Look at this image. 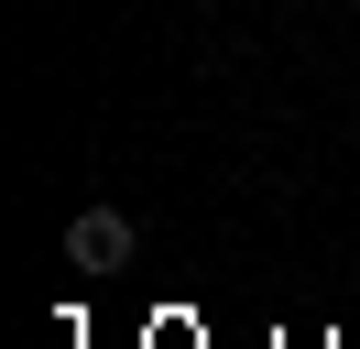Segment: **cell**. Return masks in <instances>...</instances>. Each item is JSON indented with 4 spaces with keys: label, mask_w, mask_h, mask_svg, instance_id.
Here are the masks:
<instances>
[{
    "label": "cell",
    "mask_w": 360,
    "mask_h": 349,
    "mask_svg": "<svg viewBox=\"0 0 360 349\" xmlns=\"http://www.w3.org/2000/svg\"><path fill=\"white\" fill-rule=\"evenodd\" d=\"M66 262L77 273H120V262H131V218L120 208H77L66 218Z\"/></svg>",
    "instance_id": "obj_1"
}]
</instances>
